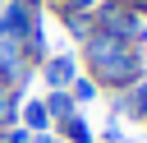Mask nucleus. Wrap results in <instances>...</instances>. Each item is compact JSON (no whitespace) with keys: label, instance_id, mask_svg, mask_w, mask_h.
I'll return each mask as SVG.
<instances>
[{"label":"nucleus","instance_id":"1","mask_svg":"<svg viewBox=\"0 0 147 143\" xmlns=\"http://www.w3.org/2000/svg\"><path fill=\"white\" fill-rule=\"evenodd\" d=\"M78 65H87V78L101 92H124L129 83H138L147 74V46H124L106 32H87L78 42Z\"/></svg>","mask_w":147,"mask_h":143},{"label":"nucleus","instance_id":"2","mask_svg":"<svg viewBox=\"0 0 147 143\" xmlns=\"http://www.w3.org/2000/svg\"><path fill=\"white\" fill-rule=\"evenodd\" d=\"M92 32H106L124 46H147V18L124 0H101L92 9Z\"/></svg>","mask_w":147,"mask_h":143},{"label":"nucleus","instance_id":"3","mask_svg":"<svg viewBox=\"0 0 147 143\" xmlns=\"http://www.w3.org/2000/svg\"><path fill=\"white\" fill-rule=\"evenodd\" d=\"M41 5L46 0H0V37L23 42V32L41 18Z\"/></svg>","mask_w":147,"mask_h":143},{"label":"nucleus","instance_id":"4","mask_svg":"<svg viewBox=\"0 0 147 143\" xmlns=\"http://www.w3.org/2000/svg\"><path fill=\"white\" fill-rule=\"evenodd\" d=\"M37 74H41L46 92H55V88H69V83L78 78V55H74V51H55V55H46V60L37 65Z\"/></svg>","mask_w":147,"mask_h":143},{"label":"nucleus","instance_id":"5","mask_svg":"<svg viewBox=\"0 0 147 143\" xmlns=\"http://www.w3.org/2000/svg\"><path fill=\"white\" fill-rule=\"evenodd\" d=\"M28 78H32V65H28L23 46L9 42V37H0V83L5 88H23Z\"/></svg>","mask_w":147,"mask_h":143},{"label":"nucleus","instance_id":"6","mask_svg":"<svg viewBox=\"0 0 147 143\" xmlns=\"http://www.w3.org/2000/svg\"><path fill=\"white\" fill-rule=\"evenodd\" d=\"M110 106H115V115H129V120H142V125H147V74H142L138 83H129L124 92H115Z\"/></svg>","mask_w":147,"mask_h":143},{"label":"nucleus","instance_id":"7","mask_svg":"<svg viewBox=\"0 0 147 143\" xmlns=\"http://www.w3.org/2000/svg\"><path fill=\"white\" fill-rule=\"evenodd\" d=\"M46 101V115H51V125H60V120H69L78 106H74V97H69V88H55V92H46L41 97Z\"/></svg>","mask_w":147,"mask_h":143},{"label":"nucleus","instance_id":"8","mask_svg":"<svg viewBox=\"0 0 147 143\" xmlns=\"http://www.w3.org/2000/svg\"><path fill=\"white\" fill-rule=\"evenodd\" d=\"M18 101H23V88H5L0 83V129L18 125Z\"/></svg>","mask_w":147,"mask_h":143},{"label":"nucleus","instance_id":"9","mask_svg":"<svg viewBox=\"0 0 147 143\" xmlns=\"http://www.w3.org/2000/svg\"><path fill=\"white\" fill-rule=\"evenodd\" d=\"M23 129H32V134H51L46 101H28V106H23Z\"/></svg>","mask_w":147,"mask_h":143},{"label":"nucleus","instance_id":"10","mask_svg":"<svg viewBox=\"0 0 147 143\" xmlns=\"http://www.w3.org/2000/svg\"><path fill=\"white\" fill-rule=\"evenodd\" d=\"M69 97H74V106H78V111H83V106H87V101H96V97H101V88H96V83H92V78H83V74H78V78H74V83H69Z\"/></svg>","mask_w":147,"mask_h":143},{"label":"nucleus","instance_id":"11","mask_svg":"<svg viewBox=\"0 0 147 143\" xmlns=\"http://www.w3.org/2000/svg\"><path fill=\"white\" fill-rule=\"evenodd\" d=\"M60 23H64V32H69V37H78V42L92 32V14H60Z\"/></svg>","mask_w":147,"mask_h":143},{"label":"nucleus","instance_id":"12","mask_svg":"<svg viewBox=\"0 0 147 143\" xmlns=\"http://www.w3.org/2000/svg\"><path fill=\"white\" fill-rule=\"evenodd\" d=\"M101 0H55V14H92Z\"/></svg>","mask_w":147,"mask_h":143},{"label":"nucleus","instance_id":"13","mask_svg":"<svg viewBox=\"0 0 147 143\" xmlns=\"http://www.w3.org/2000/svg\"><path fill=\"white\" fill-rule=\"evenodd\" d=\"M101 143H124V129H119V115L106 125V134H101Z\"/></svg>","mask_w":147,"mask_h":143},{"label":"nucleus","instance_id":"14","mask_svg":"<svg viewBox=\"0 0 147 143\" xmlns=\"http://www.w3.org/2000/svg\"><path fill=\"white\" fill-rule=\"evenodd\" d=\"M32 143H64V138H60V134H37Z\"/></svg>","mask_w":147,"mask_h":143},{"label":"nucleus","instance_id":"15","mask_svg":"<svg viewBox=\"0 0 147 143\" xmlns=\"http://www.w3.org/2000/svg\"><path fill=\"white\" fill-rule=\"evenodd\" d=\"M124 5H133V9H138V14H142V9H147V0H124Z\"/></svg>","mask_w":147,"mask_h":143},{"label":"nucleus","instance_id":"16","mask_svg":"<svg viewBox=\"0 0 147 143\" xmlns=\"http://www.w3.org/2000/svg\"><path fill=\"white\" fill-rule=\"evenodd\" d=\"M142 18H147V9H142Z\"/></svg>","mask_w":147,"mask_h":143}]
</instances>
